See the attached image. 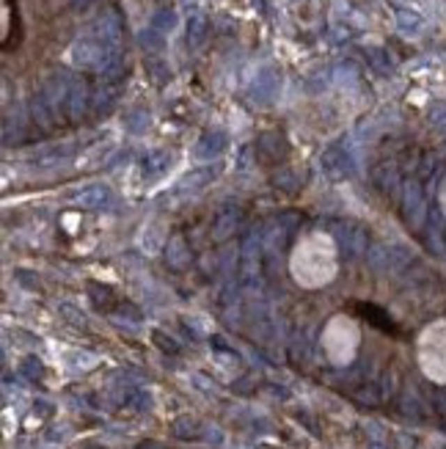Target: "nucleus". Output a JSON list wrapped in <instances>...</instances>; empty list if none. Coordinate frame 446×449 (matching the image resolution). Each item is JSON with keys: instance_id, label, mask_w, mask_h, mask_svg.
<instances>
[{"instance_id": "2", "label": "nucleus", "mask_w": 446, "mask_h": 449, "mask_svg": "<svg viewBox=\"0 0 446 449\" xmlns=\"http://www.w3.org/2000/svg\"><path fill=\"white\" fill-rule=\"evenodd\" d=\"M69 89H72V83H69L66 77H61V75L47 77V83H45V89H42V97H45V102L53 108V113H56L58 108H66Z\"/></svg>"}, {"instance_id": "12", "label": "nucleus", "mask_w": 446, "mask_h": 449, "mask_svg": "<svg viewBox=\"0 0 446 449\" xmlns=\"http://www.w3.org/2000/svg\"><path fill=\"white\" fill-rule=\"evenodd\" d=\"M176 25V17H174V11H157L155 17H152V28L155 31H160V33H166Z\"/></svg>"}, {"instance_id": "6", "label": "nucleus", "mask_w": 446, "mask_h": 449, "mask_svg": "<svg viewBox=\"0 0 446 449\" xmlns=\"http://www.w3.org/2000/svg\"><path fill=\"white\" fill-rule=\"evenodd\" d=\"M323 166L331 176H344L350 171V155L341 149V146H331L325 155H323Z\"/></svg>"}, {"instance_id": "14", "label": "nucleus", "mask_w": 446, "mask_h": 449, "mask_svg": "<svg viewBox=\"0 0 446 449\" xmlns=\"http://www.w3.org/2000/svg\"><path fill=\"white\" fill-rule=\"evenodd\" d=\"M397 20H399V28H402V31H408V33H410V31H416V28L422 25V20H419L416 14H410V11H399V14H397Z\"/></svg>"}, {"instance_id": "7", "label": "nucleus", "mask_w": 446, "mask_h": 449, "mask_svg": "<svg viewBox=\"0 0 446 449\" xmlns=\"http://www.w3.org/2000/svg\"><path fill=\"white\" fill-rule=\"evenodd\" d=\"M276 89H279V75H276L273 69H265V72H259V77L254 80L251 94H254V100H270V97L276 94Z\"/></svg>"}, {"instance_id": "8", "label": "nucleus", "mask_w": 446, "mask_h": 449, "mask_svg": "<svg viewBox=\"0 0 446 449\" xmlns=\"http://www.w3.org/2000/svg\"><path fill=\"white\" fill-rule=\"evenodd\" d=\"M207 33H210V20L204 14H193L187 20V45L190 47H199L207 39Z\"/></svg>"}, {"instance_id": "1", "label": "nucleus", "mask_w": 446, "mask_h": 449, "mask_svg": "<svg viewBox=\"0 0 446 449\" xmlns=\"http://www.w3.org/2000/svg\"><path fill=\"white\" fill-rule=\"evenodd\" d=\"M89 102H91V91L83 80H72V89H69V100H66V113L72 121H80L86 111H89Z\"/></svg>"}, {"instance_id": "13", "label": "nucleus", "mask_w": 446, "mask_h": 449, "mask_svg": "<svg viewBox=\"0 0 446 449\" xmlns=\"http://www.w3.org/2000/svg\"><path fill=\"white\" fill-rule=\"evenodd\" d=\"M141 45H144L146 50H163V33L155 31V28H149V31L141 33Z\"/></svg>"}, {"instance_id": "16", "label": "nucleus", "mask_w": 446, "mask_h": 449, "mask_svg": "<svg viewBox=\"0 0 446 449\" xmlns=\"http://www.w3.org/2000/svg\"><path fill=\"white\" fill-rule=\"evenodd\" d=\"M89 3H94V0H72V6H77V8H83V6H89Z\"/></svg>"}, {"instance_id": "10", "label": "nucleus", "mask_w": 446, "mask_h": 449, "mask_svg": "<svg viewBox=\"0 0 446 449\" xmlns=\"http://www.w3.org/2000/svg\"><path fill=\"white\" fill-rule=\"evenodd\" d=\"M31 116H33V121L42 127V130H50L53 127V108L45 102V97L42 94H36L33 100H31Z\"/></svg>"}, {"instance_id": "5", "label": "nucleus", "mask_w": 446, "mask_h": 449, "mask_svg": "<svg viewBox=\"0 0 446 449\" xmlns=\"http://www.w3.org/2000/svg\"><path fill=\"white\" fill-rule=\"evenodd\" d=\"M105 47H116L118 50V39H121V22L116 14H105L100 22H97V36Z\"/></svg>"}, {"instance_id": "11", "label": "nucleus", "mask_w": 446, "mask_h": 449, "mask_svg": "<svg viewBox=\"0 0 446 449\" xmlns=\"http://www.w3.org/2000/svg\"><path fill=\"white\" fill-rule=\"evenodd\" d=\"M223 146H226V135L223 132H207V135H201L196 152H199V158H215Z\"/></svg>"}, {"instance_id": "3", "label": "nucleus", "mask_w": 446, "mask_h": 449, "mask_svg": "<svg viewBox=\"0 0 446 449\" xmlns=\"http://www.w3.org/2000/svg\"><path fill=\"white\" fill-rule=\"evenodd\" d=\"M75 201L86 210H102L111 201V188L108 185H89L75 196Z\"/></svg>"}, {"instance_id": "9", "label": "nucleus", "mask_w": 446, "mask_h": 449, "mask_svg": "<svg viewBox=\"0 0 446 449\" xmlns=\"http://www.w3.org/2000/svg\"><path fill=\"white\" fill-rule=\"evenodd\" d=\"M72 155H75V146L61 144V146H50V149H45V152H39V155L33 158V163H39V166H56V163L69 160Z\"/></svg>"}, {"instance_id": "4", "label": "nucleus", "mask_w": 446, "mask_h": 449, "mask_svg": "<svg viewBox=\"0 0 446 449\" xmlns=\"http://www.w3.org/2000/svg\"><path fill=\"white\" fill-rule=\"evenodd\" d=\"M116 97H118V80H111V77H102L100 89L91 94V105L94 111L108 113L116 105Z\"/></svg>"}, {"instance_id": "15", "label": "nucleus", "mask_w": 446, "mask_h": 449, "mask_svg": "<svg viewBox=\"0 0 446 449\" xmlns=\"http://www.w3.org/2000/svg\"><path fill=\"white\" fill-rule=\"evenodd\" d=\"M144 166H149V171H155V174H157V171H163L168 166V155L166 152H152V155L146 158V163H144Z\"/></svg>"}]
</instances>
